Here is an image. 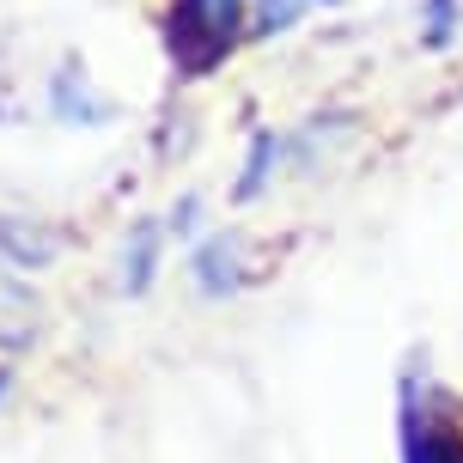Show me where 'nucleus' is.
<instances>
[{"mask_svg": "<svg viewBox=\"0 0 463 463\" xmlns=\"http://www.w3.org/2000/svg\"><path fill=\"white\" fill-rule=\"evenodd\" d=\"M238 43H250V0H171L165 6V55L177 80H208Z\"/></svg>", "mask_w": 463, "mask_h": 463, "instance_id": "obj_1", "label": "nucleus"}, {"mask_svg": "<svg viewBox=\"0 0 463 463\" xmlns=\"http://www.w3.org/2000/svg\"><path fill=\"white\" fill-rule=\"evenodd\" d=\"M402 463H463V427L427 378L402 384Z\"/></svg>", "mask_w": 463, "mask_h": 463, "instance_id": "obj_2", "label": "nucleus"}, {"mask_svg": "<svg viewBox=\"0 0 463 463\" xmlns=\"http://www.w3.org/2000/svg\"><path fill=\"white\" fill-rule=\"evenodd\" d=\"M250 275V238L238 226H220L208 238H195V250H189V280H195V293L202 299H232L238 287Z\"/></svg>", "mask_w": 463, "mask_h": 463, "instance_id": "obj_3", "label": "nucleus"}, {"mask_svg": "<svg viewBox=\"0 0 463 463\" xmlns=\"http://www.w3.org/2000/svg\"><path fill=\"white\" fill-rule=\"evenodd\" d=\"M354 135V116L347 110H324V116H305L299 128H287V165L293 171H317V165L335 159V140Z\"/></svg>", "mask_w": 463, "mask_h": 463, "instance_id": "obj_4", "label": "nucleus"}, {"mask_svg": "<svg viewBox=\"0 0 463 463\" xmlns=\"http://www.w3.org/2000/svg\"><path fill=\"white\" fill-rule=\"evenodd\" d=\"M49 110L61 116V122H73V128H98L110 116V104L92 92V73L68 61L61 73H49Z\"/></svg>", "mask_w": 463, "mask_h": 463, "instance_id": "obj_5", "label": "nucleus"}, {"mask_svg": "<svg viewBox=\"0 0 463 463\" xmlns=\"http://www.w3.org/2000/svg\"><path fill=\"white\" fill-rule=\"evenodd\" d=\"M61 250V238L37 220H13V213H0V262L6 269H49Z\"/></svg>", "mask_w": 463, "mask_h": 463, "instance_id": "obj_6", "label": "nucleus"}, {"mask_svg": "<svg viewBox=\"0 0 463 463\" xmlns=\"http://www.w3.org/2000/svg\"><path fill=\"white\" fill-rule=\"evenodd\" d=\"M165 238H171L165 220H135L128 244H122V293H146V287H153L159 256H165Z\"/></svg>", "mask_w": 463, "mask_h": 463, "instance_id": "obj_7", "label": "nucleus"}, {"mask_svg": "<svg viewBox=\"0 0 463 463\" xmlns=\"http://www.w3.org/2000/svg\"><path fill=\"white\" fill-rule=\"evenodd\" d=\"M280 165H287V128H256L250 153H244V177L232 184V195H238V202H256V195L280 177Z\"/></svg>", "mask_w": 463, "mask_h": 463, "instance_id": "obj_8", "label": "nucleus"}, {"mask_svg": "<svg viewBox=\"0 0 463 463\" xmlns=\"http://www.w3.org/2000/svg\"><path fill=\"white\" fill-rule=\"evenodd\" d=\"M415 37H420V49H451L463 37V0H420Z\"/></svg>", "mask_w": 463, "mask_h": 463, "instance_id": "obj_9", "label": "nucleus"}, {"mask_svg": "<svg viewBox=\"0 0 463 463\" xmlns=\"http://www.w3.org/2000/svg\"><path fill=\"white\" fill-rule=\"evenodd\" d=\"M311 6H317V0H250V37L256 43H262V37H287Z\"/></svg>", "mask_w": 463, "mask_h": 463, "instance_id": "obj_10", "label": "nucleus"}, {"mask_svg": "<svg viewBox=\"0 0 463 463\" xmlns=\"http://www.w3.org/2000/svg\"><path fill=\"white\" fill-rule=\"evenodd\" d=\"M195 220H202V195H184L177 208L165 213V226L177 232V238H195Z\"/></svg>", "mask_w": 463, "mask_h": 463, "instance_id": "obj_11", "label": "nucleus"}, {"mask_svg": "<svg viewBox=\"0 0 463 463\" xmlns=\"http://www.w3.org/2000/svg\"><path fill=\"white\" fill-rule=\"evenodd\" d=\"M317 6H342V0H317Z\"/></svg>", "mask_w": 463, "mask_h": 463, "instance_id": "obj_12", "label": "nucleus"}]
</instances>
